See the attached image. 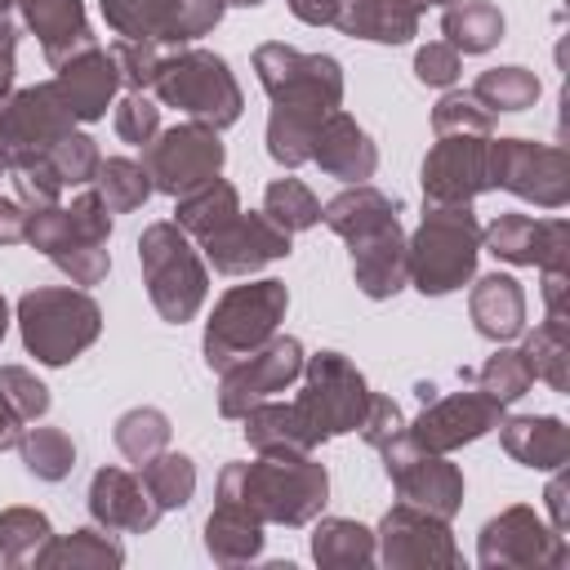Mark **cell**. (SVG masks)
Masks as SVG:
<instances>
[{
  "label": "cell",
  "instance_id": "obj_9",
  "mask_svg": "<svg viewBox=\"0 0 570 570\" xmlns=\"http://www.w3.org/2000/svg\"><path fill=\"white\" fill-rule=\"evenodd\" d=\"M254 67H258V80L276 107H294V111H312V116H325L338 107L343 76H338V62L325 53H298L285 45H263L254 53Z\"/></svg>",
  "mask_w": 570,
  "mask_h": 570
},
{
  "label": "cell",
  "instance_id": "obj_38",
  "mask_svg": "<svg viewBox=\"0 0 570 570\" xmlns=\"http://www.w3.org/2000/svg\"><path fill=\"white\" fill-rule=\"evenodd\" d=\"M525 361H530L534 379L543 374V379H552L557 387H566V374H561V361H566V334H561V316H557V312L548 316V325H539V330L530 334V343H525Z\"/></svg>",
  "mask_w": 570,
  "mask_h": 570
},
{
  "label": "cell",
  "instance_id": "obj_46",
  "mask_svg": "<svg viewBox=\"0 0 570 570\" xmlns=\"http://www.w3.org/2000/svg\"><path fill=\"white\" fill-rule=\"evenodd\" d=\"M27 236V214L13 200H0V240H22Z\"/></svg>",
  "mask_w": 570,
  "mask_h": 570
},
{
  "label": "cell",
  "instance_id": "obj_35",
  "mask_svg": "<svg viewBox=\"0 0 570 570\" xmlns=\"http://www.w3.org/2000/svg\"><path fill=\"white\" fill-rule=\"evenodd\" d=\"M22 459H27V468H31L36 476L58 481V476L71 472V463H76V445H71L67 432H58V428H36V432L22 436Z\"/></svg>",
  "mask_w": 570,
  "mask_h": 570
},
{
  "label": "cell",
  "instance_id": "obj_32",
  "mask_svg": "<svg viewBox=\"0 0 570 570\" xmlns=\"http://www.w3.org/2000/svg\"><path fill=\"white\" fill-rule=\"evenodd\" d=\"M142 485L160 508H183L196 485V468L187 454H156L142 463Z\"/></svg>",
  "mask_w": 570,
  "mask_h": 570
},
{
  "label": "cell",
  "instance_id": "obj_27",
  "mask_svg": "<svg viewBox=\"0 0 570 570\" xmlns=\"http://www.w3.org/2000/svg\"><path fill=\"white\" fill-rule=\"evenodd\" d=\"M209 552L218 561H240V557H254L258 552V517L249 508H240L236 499H223L218 512L209 517Z\"/></svg>",
  "mask_w": 570,
  "mask_h": 570
},
{
  "label": "cell",
  "instance_id": "obj_6",
  "mask_svg": "<svg viewBox=\"0 0 570 570\" xmlns=\"http://www.w3.org/2000/svg\"><path fill=\"white\" fill-rule=\"evenodd\" d=\"M147 294L165 321H187L205 298V272L178 223H151L138 240Z\"/></svg>",
  "mask_w": 570,
  "mask_h": 570
},
{
  "label": "cell",
  "instance_id": "obj_51",
  "mask_svg": "<svg viewBox=\"0 0 570 570\" xmlns=\"http://www.w3.org/2000/svg\"><path fill=\"white\" fill-rule=\"evenodd\" d=\"M232 4H263V0H232Z\"/></svg>",
  "mask_w": 570,
  "mask_h": 570
},
{
  "label": "cell",
  "instance_id": "obj_53",
  "mask_svg": "<svg viewBox=\"0 0 570 570\" xmlns=\"http://www.w3.org/2000/svg\"><path fill=\"white\" fill-rule=\"evenodd\" d=\"M4 4H9V0H0V9H4Z\"/></svg>",
  "mask_w": 570,
  "mask_h": 570
},
{
  "label": "cell",
  "instance_id": "obj_36",
  "mask_svg": "<svg viewBox=\"0 0 570 570\" xmlns=\"http://www.w3.org/2000/svg\"><path fill=\"white\" fill-rule=\"evenodd\" d=\"M530 383H534V370H530L525 352H499V356H490L485 370H481V392L494 396L499 405L517 401Z\"/></svg>",
  "mask_w": 570,
  "mask_h": 570
},
{
  "label": "cell",
  "instance_id": "obj_41",
  "mask_svg": "<svg viewBox=\"0 0 570 570\" xmlns=\"http://www.w3.org/2000/svg\"><path fill=\"white\" fill-rule=\"evenodd\" d=\"M116 129H120L125 142H151V134H156V107H151V98H142V89H134L120 102Z\"/></svg>",
  "mask_w": 570,
  "mask_h": 570
},
{
  "label": "cell",
  "instance_id": "obj_49",
  "mask_svg": "<svg viewBox=\"0 0 570 570\" xmlns=\"http://www.w3.org/2000/svg\"><path fill=\"white\" fill-rule=\"evenodd\" d=\"M0 338H4V298H0Z\"/></svg>",
  "mask_w": 570,
  "mask_h": 570
},
{
  "label": "cell",
  "instance_id": "obj_47",
  "mask_svg": "<svg viewBox=\"0 0 570 570\" xmlns=\"http://www.w3.org/2000/svg\"><path fill=\"white\" fill-rule=\"evenodd\" d=\"M9 80H13V27L0 18V98H4Z\"/></svg>",
  "mask_w": 570,
  "mask_h": 570
},
{
  "label": "cell",
  "instance_id": "obj_50",
  "mask_svg": "<svg viewBox=\"0 0 570 570\" xmlns=\"http://www.w3.org/2000/svg\"><path fill=\"white\" fill-rule=\"evenodd\" d=\"M419 4H450V0H419Z\"/></svg>",
  "mask_w": 570,
  "mask_h": 570
},
{
  "label": "cell",
  "instance_id": "obj_25",
  "mask_svg": "<svg viewBox=\"0 0 570 570\" xmlns=\"http://www.w3.org/2000/svg\"><path fill=\"white\" fill-rule=\"evenodd\" d=\"M321 218H325L338 236L356 240V236H370V232L392 227V223H396V200L379 196L374 187H356V191L334 196V200L325 205V214H321Z\"/></svg>",
  "mask_w": 570,
  "mask_h": 570
},
{
  "label": "cell",
  "instance_id": "obj_31",
  "mask_svg": "<svg viewBox=\"0 0 570 570\" xmlns=\"http://www.w3.org/2000/svg\"><path fill=\"white\" fill-rule=\"evenodd\" d=\"M476 102L490 107V111H521L539 98V80L525 71V67H494L476 80Z\"/></svg>",
  "mask_w": 570,
  "mask_h": 570
},
{
  "label": "cell",
  "instance_id": "obj_40",
  "mask_svg": "<svg viewBox=\"0 0 570 570\" xmlns=\"http://www.w3.org/2000/svg\"><path fill=\"white\" fill-rule=\"evenodd\" d=\"M0 392H4V401L13 405L18 419H36V414L49 410V392H45L27 370H18V365L0 370Z\"/></svg>",
  "mask_w": 570,
  "mask_h": 570
},
{
  "label": "cell",
  "instance_id": "obj_19",
  "mask_svg": "<svg viewBox=\"0 0 570 570\" xmlns=\"http://www.w3.org/2000/svg\"><path fill=\"white\" fill-rule=\"evenodd\" d=\"M89 508L107 530H147L160 517V503L120 468H102L89 485Z\"/></svg>",
  "mask_w": 570,
  "mask_h": 570
},
{
  "label": "cell",
  "instance_id": "obj_14",
  "mask_svg": "<svg viewBox=\"0 0 570 570\" xmlns=\"http://www.w3.org/2000/svg\"><path fill=\"white\" fill-rule=\"evenodd\" d=\"M383 454H387V476L401 485V494H405L410 508H428L436 517H450L459 508L463 481H459V472L450 463L423 454L405 432L396 441H387Z\"/></svg>",
  "mask_w": 570,
  "mask_h": 570
},
{
  "label": "cell",
  "instance_id": "obj_52",
  "mask_svg": "<svg viewBox=\"0 0 570 570\" xmlns=\"http://www.w3.org/2000/svg\"><path fill=\"white\" fill-rule=\"evenodd\" d=\"M0 169H4V151H0Z\"/></svg>",
  "mask_w": 570,
  "mask_h": 570
},
{
  "label": "cell",
  "instance_id": "obj_8",
  "mask_svg": "<svg viewBox=\"0 0 570 570\" xmlns=\"http://www.w3.org/2000/svg\"><path fill=\"white\" fill-rule=\"evenodd\" d=\"M365 405H370L365 379H361L338 352H316V356L307 361V392L294 401V414H298L303 432L312 436V445H316L321 436L361 428Z\"/></svg>",
  "mask_w": 570,
  "mask_h": 570
},
{
  "label": "cell",
  "instance_id": "obj_7",
  "mask_svg": "<svg viewBox=\"0 0 570 570\" xmlns=\"http://www.w3.org/2000/svg\"><path fill=\"white\" fill-rule=\"evenodd\" d=\"M151 89L165 102L191 111L196 120H205L214 129H223V125H232L240 116V89H236L227 62L214 58V53H200V49H191L183 58H169V62L160 58Z\"/></svg>",
  "mask_w": 570,
  "mask_h": 570
},
{
  "label": "cell",
  "instance_id": "obj_20",
  "mask_svg": "<svg viewBox=\"0 0 570 570\" xmlns=\"http://www.w3.org/2000/svg\"><path fill=\"white\" fill-rule=\"evenodd\" d=\"M312 160L334 174V178H347V183H361L374 174V147L370 138L356 129V120H347L343 111H325L321 125H316V138H312Z\"/></svg>",
  "mask_w": 570,
  "mask_h": 570
},
{
  "label": "cell",
  "instance_id": "obj_18",
  "mask_svg": "<svg viewBox=\"0 0 570 570\" xmlns=\"http://www.w3.org/2000/svg\"><path fill=\"white\" fill-rule=\"evenodd\" d=\"M116 80H120L116 58L94 45V49L67 58L53 85H58V94H62V102H67V111H71L76 120H98V116L107 111L111 94H116Z\"/></svg>",
  "mask_w": 570,
  "mask_h": 570
},
{
  "label": "cell",
  "instance_id": "obj_21",
  "mask_svg": "<svg viewBox=\"0 0 570 570\" xmlns=\"http://www.w3.org/2000/svg\"><path fill=\"white\" fill-rule=\"evenodd\" d=\"M352 272H356V285L370 294V298H387L405 285L410 276V258H405V245H401V227H383V232H370V236H356L352 240Z\"/></svg>",
  "mask_w": 570,
  "mask_h": 570
},
{
  "label": "cell",
  "instance_id": "obj_10",
  "mask_svg": "<svg viewBox=\"0 0 570 570\" xmlns=\"http://www.w3.org/2000/svg\"><path fill=\"white\" fill-rule=\"evenodd\" d=\"M218 165H223V142L209 125H178L160 142L147 147V174L169 196L196 191L200 183L218 174Z\"/></svg>",
  "mask_w": 570,
  "mask_h": 570
},
{
  "label": "cell",
  "instance_id": "obj_29",
  "mask_svg": "<svg viewBox=\"0 0 570 570\" xmlns=\"http://www.w3.org/2000/svg\"><path fill=\"white\" fill-rule=\"evenodd\" d=\"M445 36H450V49L481 53L503 36V13L485 0H463L459 9L445 13Z\"/></svg>",
  "mask_w": 570,
  "mask_h": 570
},
{
  "label": "cell",
  "instance_id": "obj_33",
  "mask_svg": "<svg viewBox=\"0 0 570 570\" xmlns=\"http://www.w3.org/2000/svg\"><path fill=\"white\" fill-rule=\"evenodd\" d=\"M169 441V419L160 410H129L120 423H116V445L142 468L147 459H156Z\"/></svg>",
  "mask_w": 570,
  "mask_h": 570
},
{
  "label": "cell",
  "instance_id": "obj_45",
  "mask_svg": "<svg viewBox=\"0 0 570 570\" xmlns=\"http://www.w3.org/2000/svg\"><path fill=\"white\" fill-rule=\"evenodd\" d=\"M338 4H343V0H289V9H294L303 22H312V27H321V22H334Z\"/></svg>",
  "mask_w": 570,
  "mask_h": 570
},
{
  "label": "cell",
  "instance_id": "obj_4",
  "mask_svg": "<svg viewBox=\"0 0 570 570\" xmlns=\"http://www.w3.org/2000/svg\"><path fill=\"white\" fill-rule=\"evenodd\" d=\"M405 258H410V276L419 281L423 294H445V289L463 285L476 263V223H472L468 205H432V214L423 218Z\"/></svg>",
  "mask_w": 570,
  "mask_h": 570
},
{
  "label": "cell",
  "instance_id": "obj_24",
  "mask_svg": "<svg viewBox=\"0 0 570 570\" xmlns=\"http://www.w3.org/2000/svg\"><path fill=\"white\" fill-rule=\"evenodd\" d=\"M472 321L485 338H512L525 321V294L512 276H485L472 289Z\"/></svg>",
  "mask_w": 570,
  "mask_h": 570
},
{
  "label": "cell",
  "instance_id": "obj_12",
  "mask_svg": "<svg viewBox=\"0 0 570 570\" xmlns=\"http://www.w3.org/2000/svg\"><path fill=\"white\" fill-rule=\"evenodd\" d=\"M303 370V347L298 338H272L267 347H254L249 356L232 361L223 370V414H245L249 405H258L263 396L281 392L289 379H298Z\"/></svg>",
  "mask_w": 570,
  "mask_h": 570
},
{
  "label": "cell",
  "instance_id": "obj_39",
  "mask_svg": "<svg viewBox=\"0 0 570 570\" xmlns=\"http://www.w3.org/2000/svg\"><path fill=\"white\" fill-rule=\"evenodd\" d=\"M436 134H485L490 129V111L476 102V94H445L436 102V116H432Z\"/></svg>",
  "mask_w": 570,
  "mask_h": 570
},
{
  "label": "cell",
  "instance_id": "obj_30",
  "mask_svg": "<svg viewBox=\"0 0 570 570\" xmlns=\"http://www.w3.org/2000/svg\"><path fill=\"white\" fill-rule=\"evenodd\" d=\"M147 191H151V174H147L142 165H134V160H125V156L98 160V196H102V205H107L111 214H125V209L142 205Z\"/></svg>",
  "mask_w": 570,
  "mask_h": 570
},
{
  "label": "cell",
  "instance_id": "obj_42",
  "mask_svg": "<svg viewBox=\"0 0 570 570\" xmlns=\"http://www.w3.org/2000/svg\"><path fill=\"white\" fill-rule=\"evenodd\" d=\"M31 534H49V521L40 512L13 508V512L0 517V543H4V557L9 561H22V543H31Z\"/></svg>",
  "mask_w": 570,
  "mask_h": 570
},
{
  "label": "cell",
  "instance_id": "obj_13",
  "mask_svg": "<svg viewBox=\"0 0 570 570\" xmlns=\"http://www.w3.org/2000/svg\"><path fill=\"white\" fill-rule=\"evenodd\" d=\"M481 187H490V142H472V134H445L436 151L423 160L428 200L468 205Z\"/></svg>",
  "mask_w": 570,
  "mask_h": 570
},
{
  "label": "cell",
  "instance_id": "obj_34",
  "mask_svg": "<svg viewBox=\"0 0 570 570\" xmlns=\"http://www.w3.org/2000/svg\"><path fill=\"white\" fill-rule=\"evenodd\" d=\"M263 214L285 232H303V227H312L321 218V205L298 178H281V183L267 187V209Z\"/></svg>",
  "mask_w": 570,
  "mask_h": 570
},
{
  "label": "cell",
  "instance_id": "obj_1",
  "mask_svg": "<svg viewBox=\"0 0 570 570\" xmlns=\"http://www.w3.org/2000/svg\"><path fill=\"white\" fill-rule=\"evenodd\" d=\"M223 499H236L258 521H307L325 503V468L303 450H267L258 463H232L223 472Z\"/></svg>",
  "mask_w": 570,
  "mask_h": 570
},
{
  "label": "cell",
  "instance_id": "obj_28",
  "mask_svg": "<svg viewBox=\"0 0 570 570\" xmlns=\"http://www.w3.org/2000/svg\"><path fill=\"white\" fill-rule=\"evenodd\" d=\"M240 209H236V191L227 187V183H218V178H209V183H200L196 191H187V196H178V227L183 232H196L200 240L209 236V232H218L223 223H232Z\"/></svg>",
  "mask_w": 570,
  "mask_h": 570
},
{
  "label": "cell",
  "instance_id": "obj_5",
  "mask_svg": "<svg viewBox=\"0 0 570 570\" xmlns=\"http://www.w3.org/2000/svg\"><path fill=\"white\" fill-rule=\"evenodd\" d=\"M285 303L289 298H285L281 281H254V285L227 289L223 303L214 307L209 330H205V361L227 370L232 361H240L254 347H263V338L276 330Z\"/></svg>",
  "mask_w": 570,
  "mask_h": 570
},
{
  "label": "cell",
  "instance_id": "obj_43",
  "mask_svg": "<svg viewBox=\"0 0 570 570\" xmlns=\"http://www.w3.org/2000/svg\"><path fill=\"white\" fill-rule=\"evenodd\" d=\"M401 410L387 401V396H370V405H365V419H361V432H365V441L370 445H387V441H396L401 436Z\"/></svg>",
  "mask_w": 570,
  "mask_h": 570
},
{
  "label": "cell",
  "instance_id": "obj_3",
  "mask_svg": "<svg viewBox=\"0 0 570 570\" xmlns=\"http://www.w3.org/2000/svg\"><path fill=\"white\" fill-rule=\"evenodd\" d=\"M22 338L45 365H62L98 338V303L80 289H36L18 303Z\"/></svg>",
  "mask_w": 570,
  "mask_h": 570
},
{
  "label": "cell",
  "instance_id": "obj_44",
  "mask_svg": "<svg viewBox=\"0 0 570 570\" xmlns=\"http://www.w3.org/2000/svg\"><path fill=\"white\" fill-rule=\"evenodd\" d=\"M414 71H419L423 85H450V80L459 76V49H450V45H428V49H419Z\"/></svg>",
  "mask_w": 570,
  "mask_h": 570
},
{
  "label": "cell",
  "instance_id": "obj_17",
  "mask_svg": "<svg viewBox=\"0 0 570 570\" xmlns=\"http://www.w3.org/2000/svg\"><path fill=\"white\" fill-rule=\"evenodd\" d=\"M490 249L499 258H512V263H548L561 267V254H566V223L561 218H530V214H503L490 223L485 232Z\"/></svg>",
  "mask_w": 570,
  "mask_h": 570
},
{
  "label": "cell",
  "instance_id": "obj_23",
  "mask_svg": "<svg viewBox=\"0 0 570 570\" xmlns=\"http://www.w3.org/2000/svg\"><path fill=\"white\" fill-rule=\"evenodd\" d=\"M419 9H423L419 0H343L334 13V27H343L347 36L401 45L414 36Z\"/></svg>",
  "mask_w": 570,
  "mask_h": 570
},
{
  "label": "cell",
  "instance_id": "obj_48",
  "mask_svg": "<svg viewBox=\"0 0 570 570\" xmlns=\"http://www.w3.org/2000/svg\"><path fill=\"white\" fill-rule=\"evenodd\" d=\"M18 423H22V419L13 414V405H9V401H4V392H0V450L18 441Z\"/></svg>",
  "mask_w": 570,
  "mask_h": 570
},
{
  "label": "cell",
  "instance_id": "obj_11",
  "mask_svg": "<svg viewBox=\"0 0 570 570\" xmlns=\"http://www.w3.org/2000/svg\"><path fill=\"white\" fill-rule=\"evenodd\" d=\"M490 183L512 187L517 196H530L539 205H561L566 200V156L557 147L499 138V142H490Z\"/></svg>",
  "mask_w": 570,
  "mask_h": 570
},
{
  "label": "cell",
  "instance_id": "obj_15",
  "mask_svg": "<svg viewBox=\"0 0 570 570\" xmlns=\"http://www.w3.org/2000/svg\"><path fill=\"white\" fill-rule=\"evenodd\" d=\"M205 254L218 272L236 276V272H254L267 258L289 254V232L276 227L267 214H236L232 223H223L218 232L205 236Z\"/></svg>",
  "mask_w": 570,
  "mask_h": 570
},
{
  "label": "cell",
  "instance_id": "obj_37",
  "mask_svg": "<svg viewBox=\"0 0 570 570\" xmlns=\"http://www.w3.org/2000/svg\"><path fill=\"white\" fill-rule=\"evenodd\" d=\"M316 561H370V530L352 521H325L312 539Z\"/></svg>",
  "mask_w": 570,
  "mask_h": 570
},
{
  "label": "cell",
  "instance_id": "obj_22",
  "mask_svg": "<svg viewBox=\"0 0 570 570\" xmlns=\"http://www.w3.org/2000/svg\"><path fill=\"white\" fill-rule=\"evenodd\" d=\"M22 13L31 22V31L45 45V58L53 67H62L67 58L94 49V36L85 27V9L80 0H22Z\"/></svg>",
  "mask_w": 570,
  "mask_h": 570
},
{
  "label": "cell",
  "instance_id": "obj_16",
  "mask_svg": "<svg viewBox=\"0 0 570 570\" xmlns=\"http://www.w3.org/2000/svg\"><path fill=\"white\" fill-rule=\"evenodd\" d=\"M499 401L494 396H485V392H454V396H445V401H436L432 396V410H423V419L405 432L419 450H450V445H459V441H472V436H481L485 428H494V419H499Z\"/></svg>",
  "mask_w": 570,
  "mask_h": 570
},
{
  "label": "cell",
  "instance_id": "obj_26",
  "mask_svg": "<svg viewBox=\"0 0 570 570\" xmlns=\"http://www.w3.org/2000/svg\"><path fill=\"white\" fill-rule=\"evenodd\" d=\"M503 445L530 468H557L566 459V428L561 419H512L503 428Z\"/></svg>",
  "mask_w": 570,
  "mask_h": 570
},
{
  "label": "cell",
  "instance_id": "obj_2",
  "mask_svg": "<svg viewBox=\"0 0 570 570\" xmlns=\"http://www.w3.org/2000/svg\"><path fill=\"white\" fill-rule=\"evenodd\" d=\"M111 209L102 205L98 191H85L71 209L45 205L27 214V240L36 249H45L62 272H71V281L94 285L107 272V232H111Z\"/></svg>",
  "mask_w": 570,
  "mask_h": 570
}]
</instances>
